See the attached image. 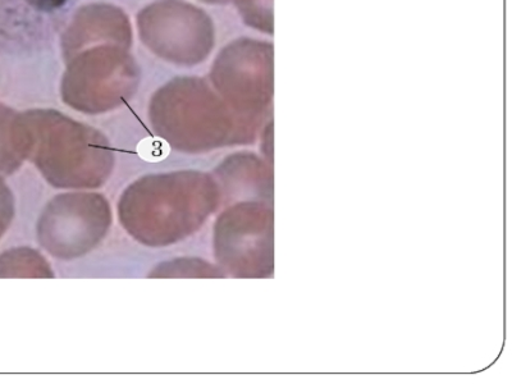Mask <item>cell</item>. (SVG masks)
<instances>
[{
	"instance_id": "cell-1",
	"label": "cell",
	"mask_w": 512,
	"mask_h": 384,
	"mask_svg": "<svg viewBox=\"0 0 512 384\" xmlns=\"http://www.w3.org/2000/svg\"><path fill=\"white\" fill-rule=\"evenodd\" d=\"M137 154L148 163H159L171 154V146L162 137H146L137 145Z\"/></svg>"
}]
</instances>
